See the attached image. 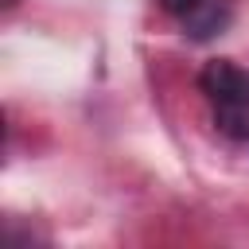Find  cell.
Masks as SVG:
<instances>
[{
	"label": "cell",
	"mask_w": 249,
	"mask_h": 249,
	"mask_svg": "<svg viewBox=\"0 0 249 249\" xmlns=\"http://www.w3.org/2000/svg\"><path fill=\"white\" fill-rule=\"evenodd\" d=\"M198 89L218 132H226L230 140H249V70L233 58H210L198 74Z\"/></svg>",
	"instance_id": "cell-1"
},
{
	"label": "cell",
	"mask_w": 249,
	"mask_h": 249,
	"mask_svg": "<svg viewBox=\"0 0 249 249\" xmlns=\"http://www.w3.org/2000/svg\"><path fill=\"white\" fill-rule=\"evenodd\" d=\"M183 27H187V35H191L195 43H206V39H214V35H222V31L230 27V8H226V4H214V0H202V4L183 19Z\"/></svg>",
	"instance_id": "cell-2"
},
{
	"label": "cell",
	"mask_w": 249,
	"mask_h": 249,
	"mask_svg": "<svg viewBox=\"0 0 249 249\" xmlns=\"http://www.w3.org/2000/svg\"><path fill=\"white\" fill-rule=\"evenodd\" d=\"M198 4H202V0H160V8H163L167 16H179V19H187Z\"/></svg>",
	"instance_id": "cell-3"
}]
</instances>
